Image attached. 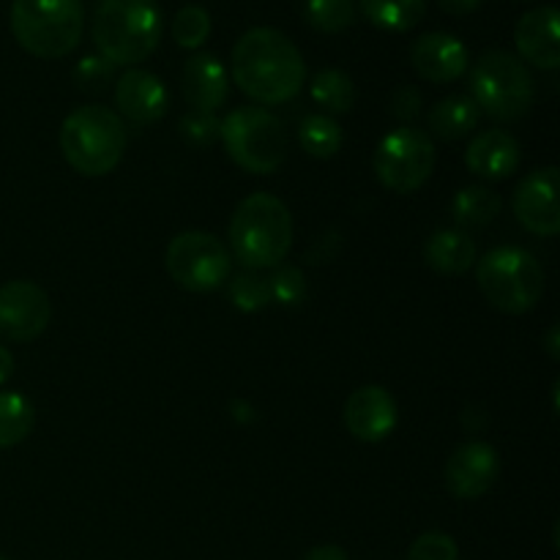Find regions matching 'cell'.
<instances>
[{"mask_svg": "<svg viewBox=\"0 0 560 560\" xmlns=\"http://www.w3.org/2000/svg\"><path fill=\"white\" fill-rule=\"evenodd\" d=\"M233 80L255 102L284 104L304 88L306 63L282 31L252 27L233 47Z\"/></svg>", "mask_w": 560, "mask_h": 560, "instance_id": "obj_1", "label": "cell"}, {"mask_svg": "<svg viewBox=\"0 0 560 560\" xmlns=\"http://www.w3.org/2000/svg\"><path fill=\"white\" fill-rule=\"evenodd\" d=\"M230 249L249 271L282 266L293 249V217L277 195L255 191L238 202L230 219Z\"/></svg>", "mask_w": 560, "mask_h": 560, "instance_id": "obj_2", "label": "cell"}, {"mask_svg": "<svg viewBox=\"0 0 560 560\" xmlns=\"http://www.w3.org/2000/svg\"><path fill=\"white\" fill-rule=\"evenodd\" d=\"M164 20L156 0H102L93 14V44L115 66L142 63L162 42Z\"/></svg>", "mask_w": 560, "mask_h": 560, "instance_id": "obj_3", "label": "cell"}, {"mask_svg": "<svg viewBox=\"0 0 560 560\" xmlns=\"http://www.w3.org/2000/svg\"><path fill=\"white\" fill-rule=\"evenodd\" d=\"M60 151L69 167L85 178L109 175L126 151L124 120L104 104H82L60 126Z\"/></svg>", "mask_w": 560, "mask_h": 560, "instance_id": "obj_4", "label": "cell"}, {"mask_svg": "<svg viewBox=\"0 0 560 560\" xmlns=\"http://www.w3.org/2000/svg\"><path fill=\"white\" fill-rule=\"evenodd\" d=\"M85 27L82 0H14L11 33L25 52L55 60L74 52Z\"/></svg>", "mask_w": 560, "mask_h": 560, "instance_id": "obj_5", "label": "cell"}, {"mask_svg": "<svg viewBox=\"0 0 560 560\" xmlns=\"http://www.w3.org/2000/svg\"><path fill=\"white\" fill-rule=\"evenodd\" d=\"M470 93L479 113H487L501 124H512L528 115L536 98L530 69L525 60L506 49H487L479 55L470 71Z\"/></svg>", "mask_w": 560, "mask_h": 560, "instance_id": "obj_6", "label": "cell"}, {"mask_svg": "<svg viewBox=\"0 0 560 560\" xmlns=\"http://www.w3.org/2000/svg\"><path fill=\"white\" fill-rule=\"evenodd\" d=\"M228 156L252 175H271L288 156V131L282 120L262 107H235L219 129Z\"/></svg>", "mask_w": 560, "mask_h": 560, "instance_id": "obj_7", "label": "cell"}, {"mask_svg": "<svg viewBox=\"0 0 560 560\" xmlns=\"http://www.w3.org/2000/svg\"><path fill=\"white\" fill-rule=\"evenodd\" d=\"M476 282L485 299L509 315L534 310L545 293V271L539 260L520 246H498L487 252L476 268Z\"/></svg>", "mask_w": 560, "mask_h": 560, "instance_id": "obj_8", "label": "cell"}, {"mask_svg": "<svg viewBox=\"0 0 560 560\" xmlns=\"http://www.w3.org/2000/svg\"><path fill=\"white\" fill-rule=\"evenodd\" d=\"M372 167L381 186H386L388 191L413 195L430 180L435 170V145L427 131L399 126L377 142Z\"/></svg>", "mask_w": 560, "mask_h": 560, "instance_id": "obj_9", "label": "cell"}, {"mask_svg": "<svg viewBox=\"0 0 560 560\" xmlns=\"http://www.w3.org/2000/svg\"><path fill=\"white\" fill-rule=\"evenodd\" d=\"M164 266L178 288L189 293H211L230 279L233 257L217 235L186 230L170 241L164 252Z\"/></svg>", "mask_w": 560, "mask_h": 560, "instance_id": "obj_10", "label": "cell"}, {"mask_svg": "<svg viewBox=\"0 0 560 560\" xmlns=\"http://www.w3.org/2000/svg\"><path fill=\"white\" fill-rule=\"evenodd\" d=\"M52 320V304L44 288L27 279H14L0 288V337L25 345L42 337Z\"/></svg>", "mask_w": 560, "mask_h": 560, "instance_id": "obj_11", "label": "cell"}, {"mask_svg": "<svg viewBox=\"0 0 560 560\" xmlns=\"http://www.w3.org/2000/svg\"><path fill=\"white\" fill-rule=\"evenodd\" d=\"M517 222L539 238H556L560 233L558 167H541L525 175L512 197Z\"/></svg>", "mask_w": 560, "mask_h": 560, "instance_id": "obj_12", "label": "cell"}, {"mask_svg": "<svg viewBox=\"0 0 560 560\" xmlns=\"http://www.w3.org/2000/svg\"><path fill=\"white\" fill-rule=\"evenodd\" d=\"M501 474V457L485 441H468L448 457L443 479L446 490L459 501H476L495 487Z\"/></svg>", "mask_w": 560, "mask_h": 560, "instance_id": "obj_13", "label": "cell"}, {"mask_svg": "<svg viewBox=\"0 0 560 560\" xmlns=\"http://www.w3.org/2000/svg\"><path fill=\"white\" fill-rule=\"evenodd\" d=\"M410 63H413L416 74L435 85H446V82L459 80L468 71L470 55L468 47L459 42L457 36L443 31L424 33L410 47Z\"/></svg>", "mask_w": 560, "mask_h": 560, "instance_id": "obj_14", "label": "cell"}, {"mask_svg": "<svg viewBox=\"0 0 560 560\" xmlns=\"http://www.w3.org/2000/svg\"><path fill=\"white\" fill-rule=\"evenodd\" d=\"M345 427L355 441H386L397 427V402L383 386H361L345 402Z\"/></svg>", "mask_w": 560, "mask_h": 560, "instance_id": "obj_15", "label": "cell"}, {"mask_svg": "<svg viewBox=\"0 0 560 560\" xmlns=\"http://www.w3.org/2000/svg\"><path fill=\"white\" fill-rule=\"evenodd\" d=\"M170 93L156 74L145 69H126L115 80V107L131 124H156L164 118Z\"/></svg>", "mask_w": 560, "mask_h": 560, "instance_id": "obj_16", "label": "cell"}, {"mask_svg": "<svg viewBox=\"0 0 560 560\" xmlns=\"http://www.w3.org/2000/svg\"><path fill=\"white\" fill-rule=\"evenodd\" d=\"M560 16L556 5H539L520 16L514 27L520 60H528L536 69H558L560 66Z\"/></svg>", "mask_w": 560, "mask_h": 560, "instance_id": "obj_17", "label": "cell"}, {"mask_svg": "<svg viewBox=\"0 0 560 560\" xmlns=\"http://www.w3.org/2000/svg\"><path fill=\"white\" fill-rule=\"evenodd\" d=\"M184 96L197 113H217L230 96V77L211 52H195L184 66Z\"/></svg>", "mask_w": 560, "mask_h": 560, "instance_id": "obj_18", "label": "cell"}, {"mask_svg": "<svg viewBox=\"0 0 560 560\" xmlns=\"http://www.w3.org/2000/svg\"><path fill=\"white\" fill-rule=\"evenodd\" d=\"M465 164L485 180H503L520 167V142L503 129H487L474 137L465 151Z\"/></svg>", "mask_w": 560, "mask_h": 560, "instance_id": "obj_19", "label": "cell"}, {"mask_svg": "<svg viewBox=\"0 0 560 560\" xmlns=\"http://www.w3.org/2000/svg\"><path fill=\"white\" fill-rule=\"evenodd\" d=\"M424 260L432 271L463 277L476 262V244L465 230H438L424 244Z\"/></svg>", "mask_w": 560, "mask_h": 560, "instance_id": "obj_20", "label": "cell"}, {"mask_svg": "<svg viewBox=\"0 0 560 560\" xmlns=\"http://www.w3.org/2000/svg\"><path fill=\"white\" fill-rule=\"evenodd\" d=\"M481 113L476 107V102L470 96H446L430 109L427 115V126H430V135L438 137V140H463L479 124Z\"/></svg>", "mask_w": 560, "mask_h": 560, "instance_id": "obj_21", "label": "cell"}, {"mask_svg": "<svg viewBox=\"0 0 560 560\" xmlns=\"http://www.w3.org/2000/svg\"><path fill=\"white\" fill-rule=\"evenodd\" d=\"M503 202L487 186H465L452 200V217L457 222V230H479L487 228L492 219L501 213Z\"/></svg>", "mask_w": 560, "mask_h": 560, "instance_id": "obj_22", "label": "cell"}, {"mask_svg": "<svg viewBox=\"0 0 560 560\" xmlns=\"http://www.w3.org/2000/svg\"><path fill=\"white\" fill-rule=\"evenodd\" d=\"M359 9L381 31L405 33L424 20L427 0H359Z\"/></svg>", "mask_w": 560, "mask_h": 560, "instance_id": "obj_23", "label": "cell"}, {"mask_svg": "<svg viewBox=\"0 0 560 560\" xmlns=\"http://www.w3.org/2000/svg\"><path fill=\"white\" fill-rule=\"evenodd\" d=\"M36 410L31 399L16 392H0V448H14L31 435Z\"/></svg>", "mask_w": 560, "mask_h": 560, "instance_id": "obj_24", "label": "cell"}, {"mask_svg": "<svg viewBox=\"0 0 560 560\" xmlns=\"http://www.w3.org/2000/svg\"><path fill=\"white\" fill-rule=\"evenodd\" d=\"M310 91L312 98L331 115L350 113L355 104V85L342 69H320L312 77Z\"/></svg>", "mask_w": 560, "mask_h": 560, "instance_id": "obj_25", "label": "cell"}, {"mask_svg": "<svg viewBox=\"0 0 560 560\" xmlns=\"http://www.w3.org/2000/svg\"><path fill=\"white\" fill-rule=\"evenodd\" d=\"M342 129L331 115H306L299 126V142L312 159H331L342 148Z\"/></svg>", "mask_w": 560, "mask_h": 560, "instance_id": "obj_26", "label": "cell"}, {"mask_svg": "<svg viewBox=\"0 0 560 560\" xmlns=\"http://www.w3.org/2000/svg\"><path fill=\"white\" fill-rule=\"evenodd\" d=\"M228 295L233 301L235 310L241 312H260L271 304V288H268V277H262L260 271H241L233 279H228Z\"/></svg>", "mask_w": 560, "mask_h": 560, "instance_id": "obj_27", "label": "cell"}, {"mask_svg": "<svg viewBox=\"0 0 560 560\" xmlns=\"http://www.w3.org/2000/svg\"><path fill=\"white\" fill-rule=\"evenodd\" d=\"M306 22L320 33H342L355 22V0H306Z\"/></svg>", "mask_w": 560, "mask_h": 560, "instance_id": "obj_28", "label": "cell"}, {"mask_svg": "<svg viewBox=\"0 0 560 560\" xmlns=\"http://www.w3.org/2000/svg\"><path fill=\"white\" fill-rule=\"evenodd\" d=\"M175 44L184 49H200L211 36V14L202 5L189 3L175 11L173 25H170Z\"/></svg>", "mask_w": 560, "mask_h": 560, "instance_id": "obj_29", "label": "cell"}, {"mask_svg": "<svg viewBox=\"0 0 560 560\" xmlns=\"http://www.w3.org/2000/svg\"><path fill=\"white\" fill-rule=\"evenodd\" d=\"M268 288H271V301L282 306H299L306 299V279L304 271L295 266H277L268 277Z\"/></svg>", "mask_w": 560, "mask_h": 560, "instance_id": "obj_30", "label": "cell"}, {"mask_svg": "<svg viewBox=\"0 0 560 560\" xmlns=\"http://www.w3.org/2000/svg\"><path fill=\"white\" fill-rule=\"evenodd\" d=\"M219 129H222V120L213 113H186L184 118L178 120V131L184 137L186 145L191 148H208L219 140Z\"/></svg>", "mask_w": 560, "mask_h": 560, "instance_id": "obj_31", "label": "cell"}, {"mask_svg": "<svg viewBox=\"0 0 560 560\" xmlns=\"http://www.w3.org/2000/svg\"><path fill=\"white\" fill-rule=\"evenodd\" d=\"M74 85L88 93H102L109 82H115V63H109L104 55H88L71 71Z\"/></svg>", "mask_w": 560, "mask_h": 560, "instance_id": "obj_32", "label": "cell"}, {"mask_svg": "<svg viewBox=\"0 0 560 560\" xmlns=\"http://www.w3.org/2000/svg\"><path fill=\"white\" fill-rule=\"evenodd\" d=\"M408 560H459L457 541L448 534H441V530L421 534L419 539L410 545Z\"/></svg>", "mask_w": 560, "mask_h": 560, "instance_id": "obj_33", "label": "cell"}, {"mask_svg": "<svg viewBox=\"0 0 560 560\" xmlns=\"http://www.w3.org/2000/svg\"><path fill=\"white\" fill-rule=\"evenodd\" d=\"M421 107H424V98H421V91L413 85H399L397 91L392 93V115L397 120H402L405 126L410 120L419 118Z\"/></svg>", "mask_w": 560, "mask_h": 560, "instance_id": "obj_34", "label": "cell"}, {"mask_svg": "<svg viewBox=\"0 0 560 560\" xmlns=\"http://www.w3.org/2000/svg\"><path fill=\"white\" fill-rule=\"evenodd\" d=\"M304 560H350L348 552L337 545H317L306 552Z\"/></svg>", "mask_w": 560, "mask_h": 560, "instance_id": "obj_35", "label": "cell"}, {"mask_svg": "<svg viewBox=\"0 0 560 560\" xmlns=\"http://www.w3.org/2000/svg\"><path fill=\"white\" fill-rule=\"evenodd\" d=\"M441 3L443 11H448V14H470V11H476L481 5V0H438Z\"/></svg>", "mask_w": 560, "mask_h": 560, "instance_id": "obj_36", "label": "cell"}, {"mask_svg": "<svg viewBox=\"0 0 560 560\" xmlns=\"http://www.w3.org/2000/svg\"><path fill=\"white\" fill-rule=\"evenodd\" d=\"M11 375H14V355H11L9 348L0 345V386H3Z\"/></svg>", "mask_w": 560, "mask_h": 560, "instance_id": "obj_37", "label": "cell"}, {"mask_svg": "<svg viewBox=\"0 0 560 560\" xmlns=\"http://www.w3.org/2000/svg\"><path fill=\"white\" fill-rule=\"evenodd\" d=\"M547 350H550L552 359H560V350H558V326L550 328V337H547Z\"/></svg>", "mask_w": 560, "mask_h": 560, "instance_id": "obj_38", "label": "cell"}, {"mask_svg": "<svg viewBox=\"0 0 560 560\" xmlns=\"http://www.w3.org/2000/svg\"><path fill=\"white\" fill-rule=\"evenodd\" d=\"M0 560H9V558H5V556H0Z\"/></svg>", "mask_w": 560, "mask_h": 560, "instance_id": "obj_39", "label": "cell"}]
</instances>
